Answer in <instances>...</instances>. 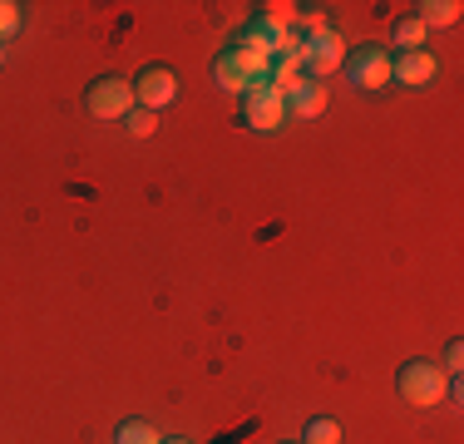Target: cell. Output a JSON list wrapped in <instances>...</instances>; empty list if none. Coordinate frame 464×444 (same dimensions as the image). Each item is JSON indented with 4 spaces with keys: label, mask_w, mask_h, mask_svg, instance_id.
<instances>
[{
    "label": "cell",
    "mask_w": 464,
    "mask_h": 444,
    "mask_svg": "<svg viewBox=\"0 0 464 444\" xmlns=\"http://www.w3.org/2000/svg\"><path fill=\"white\" fill-rule=\"evenodd\" d=\"M395 391H401V400H405V405L435 410L440 400L450 395V375L440 371L435 361H425V355H415V361H405L401 371H395Z\"/></svg>",
    "instance_id": "6da1fadb"
},
{
    "label": "cell",
    "mask_w": 464,
    "mask_h": 444,
    "mask_svg": "<svg viewBox=\"0 0 464 444\" xmlns=\"http://www.w3.org/2000/svg\"><path fill=\"white\" fill-rule=\"evenodd\" d=\"M341 70L351 74V84H356V89H371V94H375V89L391 84V50L375 44V40H366V44H356V50H346Z\"/></svg>",
    "instance_id": "7a4b0ae2"
},
{
    "label": "cell",
    "mask_w": 464,
    "mask_h": 444,
    "mask_svg": "<svg viewBox=\"0 0 464 444\" xmlns=\"http://www.w3.org/2000/svg\"><path fill=\"white\" fill-rule=\"evenodd\" d=\"M84 109L94 119H129L134 114V84L124 74H99V80L84 89Z\"/></svg>",
    "instance_id": "3957f363"
},
{
    "label": "cell",
    "mask_w": 464,
    "mask_h": 444,
    "mask_svg": "<svg viewBox=\"0 0 464 444\" xmlns=\"http://www.w3.org/2000/svg\"><path fill=\"white\" fill-rule=\"evenodd\" d=\"M129 84H134V104L139 109H153V114H159V109H169L173 99H179V74H173L169 64H143Z\"/></svg>",
    "instance_id": "277c9868"
},
{
    "label": "cell",
    "mask_w": 464,
    "mask_h": 444,
    "mask_svg": "<svg viewBox=\"0 0 464 444\" xmlns=\"http://www.w3.org/2000/svg\"><path fill=\"white\" fill-rule=\"evenodd\" d=\"M242 119H247V129H257V133H277L282 119H286V99L262 80V84H252L247 94H242Z\"/></svg>",
    "instance_id": "5b68a950"
},
{
    "label": "cell",
    "mask_w": 464,
    "mask_h": 444,
    "mask_svg": "<svg viewBox=\"0 0 464 444\" xmlns=\"http://www.w3.org/2000/svg\"><path fill=\"white\" fill-rule=\"evenodd\" d=\"M296 60H302V70H312L316 80H322V74L341 70V60H346V40H341L336 30H316V35H306V40H302Z\"/></svg>",
    "instance_id": "8992f818"
},
{
    "label": "cell",
    "mask_w": 464,
    "mask_h": 444,
    "mask_svg": "<svg viewBox=\"0 0 464 444\" xmlns=\"http://www.w3.org/2000/svg\"><path fill=\"white\" fill-rule=\"evenodd\" d=\"M391 80H401L411 89H425V84L440 80V60L430 50H401V54H391Z\"/></svg>",
    "instance_id": "52a82bcc"
},
{
    "label": "cell",
    "mask_w": 464,
    "mask_h": 444,
    "mask_svg": "<svg viewBox=\"0 0 464 444\" xmlns=\"http://www.w3.org/2000/svg\"><path fill=\"white\" fill-rule=\"evenodd\" d=\"M282 99H286V114H296V119H316V114H326V104H331L322 80H296Z\"/></svg>",
    "instance_id": "ba28073f"
},
{
    "label": "cell",
    "mask_w": 464,
    "mask_h": 444,
    "mask_svg": "<svg viewBox=\"0 0 464 444\" xmlns=\"http://www.w3.org/2000/svg\"><path fill=\"white\" fill-rule=\"evenodd\" d=\"M213 84L218 89H223V94H247V89H252V80H247V70H242V64L237 60H232V50H223V54H218V60H213Z\"/></svg>",
    "instance_id": "9c48e42d"
},
{
    "label": "cell",
    "mask_w": 464,
    "mask_h": 444,
    "mask_svg": "<svg viewBox=\"0 0 464 444\" xmlns=\"http://www.w3.org/2000/svg\"><path fill=\"white\" fill-rule=\"evenodd\" d=\"M415 10H420L415 20H420L425 30H430V25H435V30H440V25H455V20L464 15V5H459V0H420Z\"/></svg>",
    "instance_id": "30bf717a"
},
{
    "label": "cell",
    "mask_w": 464,
    "mask_h": 444,
    "mask_svg": "<svg viewBox=\"0 0 464 444\" xmlns=\"http://www.w3.org/2000/svg\"><path fill=\"white\" fill-rule=\"evenodd\" d=\"M391 44L395 50H425V25H420L415 15H401L391 25Z\"/></svg>",
    "instance_id": "8fae6325"
},
{
    "label": "cell",
    "mask_w": 464,
    "mask_h": 444,
    "mask_svg": "<svg viewBox=\"0 0 464 444\" xmlns=\"http://www.w3.org/2000/svg\"><path fill=\"white\" fill-rule=\"evenodd\" d=\"M114 444H163V439H159V430H153L149 420H119Z\"/></svg>",
    "instance_id": "7c38bea8"
},
{
    "label": "cell",
    "mask_w": 464,
    "mask_h": 444,
    "mask_svg": "<svg viewBox=\"0 0 464 444\" xmlns=\"http://www.w3.org/2000/svg\"><path fill=\"white\" fill-rule=\"evenodd\" d=\"M302 444H341V425L331 415H312L302 430Z\"/></svg>",
    "instance_id": "4fadbf2b"
},
{
    "label": "cell",
    "mask_w": 464,
    "mask_h": 444,
    "mask_svg": "<svg viewBox=\"0 0 464 444\" xmlns=\"http://www.w3.org/2000/svg\"><path fill=\"white\" fill-rule=\"evenodd\" d=\"M20 25H25V15H20V5H15V0H0V44H5L10 35H15Z\"/></svg>",
    "instance_id": "5bb4252c"
},
{
    "label": "cell",
    "mask_w": 464,
    "mask_h": 444,
    "mask_svg": "<svg viewBox=\"0 0 464 444\" xmlns=\"http://www.w3.org/2000/svg\"><path fill=\"white\" fill-rule=\"evenodd\" d=\"M124 124H129V133H134V139H149V133L159 129V114H153V109H139V104H134V114H129Z\"/></svg>",
    "instance_id": "9a60e30c"
},
{
    "label": "cell",
    "mask_w": 464,
    "mask_h": 444,
    "mask_svg": "<svg viewBox=\"0 0 464 444\" xmlns=\"http://www.w3.org/2000/svg\"><path fill=\"white\" fill-rule=\"evenodd\" d=\"M459 361H464V341H450V346H445V361H440V371L455 381V375H459Z\"/></svg>",
    "instance_id": "2e32d148"
},
{
    "label": "cell",
    "mask_w": 464,
    "mask_h": 444,
    "mask_svg": "<svg viewBox=\"0 0 464 444\" xmlns=\"http://www.w3.org/2000/svg\"><path fill=\"white\" fill-rule=\"evenodd\" d=\"M163 444H193V439H179V435H173V439H163Z\"/></svg>",
    "instance_id": "e0dca14e"
},
{
    "label": "cell",
    "mask_w": 464,
    "mask_h": 444,
    "mask_svg": "<svg viewBox=\"0 0 464 444\" xmlns=\"http://www.w3.org/2000/svg\"><path fill=\"white\" fill-rule=\"evenodd\" d=\"M0 64H5V50H0Z\"/></svg>",
    "instance_id": "ac0fdd59"
},
{
    "label": "cell",
    "mask_w": 464,
    "mask_h": 444,
    "mask_svg": "<svg viewBox=\"0 0 464 444\" xmlns=\"http://www.w3.org/2000/svg\"><path fill=\"white\" fill-rule=\"evenodd\" d=\"M286 444H302V439H286Z\"/></svg>",
    "instance_id": "d6986e66"
}]
</instances>
